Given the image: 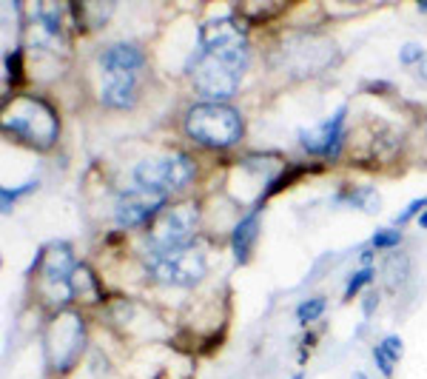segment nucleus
<instances>
[{"instance_id":"1","label":"nucleus","mask_w":427,"mask_h":379,"mask_svg":"<svg viewBox=\"0 0 427 379\" xmlns=\"http://www.w3.org/2000/svg\"><path fill=\"white\" fill-rule=\"evenodd\" d=\"M248 66V43H228L214 52H202L194 63V88L211 103H223L237 94L242 71Z\"/></svg>"},{"instance_id":"2","label":"nucleus","mask_w":427,"mask_h":379,"mask_svg":"<svg viewBox=\"0 0 427 379\" xmlns=\"http://www.w3.org/2000/svg\"><path fill=\"white\" fill-rule=\"evenodd\" d=\"M185 132L199 146L228 148L242 137V117L226 103H199L185 115Z\"/></svg>"},{"instance_id":"3","label":"nucleus","mask_w":427,"mask_h":379,"mask_svg":"<svg viewBox=\"0 0 427 379\" xmlns=\"http://www.w3.org/2000/svg\"><path fill=\"white\" fill-rule=\"evenodd\" d=\"M6 132L21 134L26 143L37 146V148H49L57 140V115L49 103H43L40 98H21L12 117L4 120Z\"/></svg>"},{"instance_id":"4","label":"nucleus","mask_w":427,"mask_h":379,"mask_svg":"<svg viewBox=\"0 0 427 379\" xmlns=\"http://www.w3.org/2000/svg\"><path fill=\"white\" fill-rule=\"evenodd\" d=\"M146 265L154 279L168 286H194L205 276V254L194 245H180L168 251H148Z\"/></svg>"},{"instance_id":"5","label":"nucleus","mask_w":427,"mask_h":379,"mask_svg":"<svg viewBox=\"0 0 427 379\" xmlns=\"http://www.w3.org/2000/svg\"><path fill=\"white\" fill-rule=\"evenodd\" d=\"M197 174V165L188 154H168V157H157V160H143L134 168V180L143 188L160 194H171L185 188Z\"/></svg>"},{"instance_id":"6","label":"nucleus","mask_w":427,"mask_h":379,"mask_svg":"<svg viewBox=\"0 0 427 379\" xmlns=\"http://www.w3.org/2000/svg\"><path fill=\"white\" fill-rule=\"evenodd\" d=\"M197 220H199V211L191 203H182V206H174V209H163L160 217L154 220L151 231H148L151 251H168V248L188 245Z\"/></svg>"},{"instance_id":"7","label":"nucleus","mask_w":427,"mask_h":379,"mask_svg":"<svg viewBox=\"0 0 427 379\" xmlns=\"http://www.w3.org/2000/svg\"><path fill=\"white\" fill-rule=\"evenodd\" d=\"M83 348V320L77 314H63L49 328V356L54 371H69Z\"/></svg>"},{"instance_id":"8","label":"nucleus","mask_w":427,"mask_h":379,"mask_svg":"<svg viewBox=\"0 0 427 379\" xmlns=\"http://www.w3.org/2000/svg\"><path fill=\"white\" fill-rule=\"evenodd\" d=\"M165 200L168 194H160V192H151V188H131V192H126L117 206H115V220L120 228H134V226H143L148 217L160 214L165 209Z\"/></svg>"},{"instance_id":"9","label":"nucleus","mask_w":427,"mask_h":379,"mask_svg":"<svg viewBox=\"0 0 427 379\" xmlns=\"http://www.w3.org/2000/svg\"><path fill=\"white\" fill-rule=\"evenodd\" d=\"M345 109H339L331 120H325L322 126L316 129H308V132H299V143L310 151V154H322V157H337L339 154V146L345 140V132H342V123H345Z\"/></svg>"},{"instance_id":"10","label":"nucleus","mask_w":427,"mask_h":379,"mask_svg":"<svg viewBox=\"0 0 427 379\" xmlns=\"http://www.w3.org/2000/svg\"><path fill=\"white\" fill-rule=\"evenodd\" d=\"M100 66L105 77H137L143 69V52L134 43H115L100 54Z\"/></svg>"},{"instance_id":"11","label":"nucleus","mask_w":427,"mask_h":379,"mask_svg":"<svg viewBox=\"0 0 427 379\" xmlns=\"http://www.w3.org/2000/svg\"><path fill=\"white\" fill-rule=\"evenodd\" d=\"M40 262H43V276L49 286H60L63 291L71 294V274H74V257H71V248L66 243H54L49 251L40 254Z\"/></svg>"},{"instance_id":"12","label":"nucleus","mask_w":427,"mask_h":379,"mask_svg":"<svg viewBox=\"0 0 427 379\" xmlns=\"http://www.w3.org/2000/svg\"><path fill=\"white\" fill-rule=\"evenodd\" d=\"M245 40V26L234 18H214V21H205L199 26V43H202V52H214L220 46H228V43H240Z\"/></svg>"},{"instance_id":"13","label":"nucleus","mask_w":427,"mask_h":379,"mask_svg":"<svg viewBox=\"0 0 427 379\" xmlns=\"http://www.w3.org/2000/svg\"><path fill=\"white\" fill-rule=\"evenodd\" d=\"M100 100L109 109H131L137 100V83L134 77H109L100 91Z\"/></svg>"},{"instance_id":"14","label":"nucleus","mask_w":427,"mask_h":379,"mask_svg":"<svg viewBox=\"0 0 427 379\" xmlns=\"http://www.w3.org/2000/svg\"><path fill=\"white\" fill-rule=\"evenodd\" d=\"M257 211L254 214H248L237 228H234V234H231V248H234V257H237V262H245L248 260V254H251V245H254V240H257Z\"/></svg>"},{"instance_id":"15","label":"nucleus","mask_w":427,"mask_h":379,"mask_svg":"<svg viewBox=\"0 0 427 379\" xmlns=\"http://www.w3.org/2000/svg\"><path fill=\"white\" fill-rule=\"evenodd\" d=\"M71 291L86 297V300H100V286H97V276L86 268V265H77L74 274H71Z\"/></svg>"},{"instance_id":"16","label":"nucleus","mask_w":427,"mask_h":379,"mask_svg":"<svg viewBox=\"0 0 427 379\" xmlns=\"http://www.w3.org/2000/svg\"><path fill=\"white\" fill-rule=\"evenodd\" d=\"M325 297H310V300H305L299 308H296V320L302 322V325H308V322H313V320H319L325 314Z\"/></svg>"},{"instance_id":"17","label":"nucleus","mask_w":427,"mask_h":379,"mask_svg":"<svg viewBox=\"0 0 427 379\" xmlns=\"http://www.w3.org/2000/svg\"><path fill=\"white\" fill-rule=\"evenodd\" d=\"M373 248L376 251H387V248H396L399 243H402V231H396V228H382V231H376L373 234Z\"/></svg>"},{"instance_id":"18","label":"nucleus","mask_w":427,"mask_h":379,"mask_svg":"<svg viewBox=\"0 0 427 379\" xmlns=\"http://www.w3.org/2000/svg\"><path fill=\"white\" fill-rule=\"evenodd\" d=\"M351 203H359V209H365L368 214H373V211L382 209L379 206V194L373 192V188H359L356 194H351Z\"/></svg>"},{"instance_id":"19","label":"nucleus","mask_w":427,"mask_h":379,"mask_svg":"<svg viewBox=\"0 0 427 379\" xmlns=\"http://www.w3.org/2000/svg\"><path fill=\"white\" fill-rule=\"evenodd\" d=\"M373 268H362V271H356L353 276H351V282H348V288H345V297H353L362 286H368V282H373Z\"/></svg>"},{"instance_id":"20","label":"nucleus","mask_w":427,"mask_h":379,"mask_svg":"<svg viewBox=\"0 0 427 379\" xmlns=\"http://www.w3.org/2000/svg\"><path fill=\"white\" fill-rule=\"evenodd\" d=\"M37 182H26V185H21V188H4V192H0V197H4V211H9L12 206L9 203H15L21 194H26V192H32Z\"/></svg>"},{"instance_id":"21","label":"nucleus","mask_w":427,"mask_h":379,"mask_svg":"<svg viewBox=\"0 0 427 379\" xmlns=\"http://www.w3.org/2000/svg\"><path fill=\"white\" fill-rule=\"evenodd\" d=\"M373 359H376V365H379V371H382L385 376H393V362H396V359H393L382 345L373 348Z\"/></svg>"},{"instance_id":"22","label":"nucleus","mask_w":427,"mask_h":379,"mask_svg":"<svg viewBox=\"0 0 427 379\" xmlns=\"http://www.w3.org/2000/svg\"><path fill=\"white\" fill-rule=\"evenodd\" d=\"M424 209H427V197H421V200H413V203H410V206H407V209H404L402 214H396V226H404V223H407L410 217H416V214H419V211H424Z\"/></svg>"},{"instance_id":"23","label":"nucleus","mask_w":427,"mask_h":379,"mask_svg":"<svg viewBox=\"0 0 427 379\" xmlns=\"http://www.w3.org/2000/svg\"><path fill=\"white\" fill-rule=\"evenodd\" d=\"M6 80L12 83V86H18L21 83V52H15V54H9L6 57Z\"/></svg>"},{"instance_id":"24","label":"nucleus","mask_w":427,"mask_h":379,"mask_svg":"<svg viewBox=\"0 0 427 379\" xmlns=\"http://www.w3.org/2000/svg\"><path fill=\"white\" fill-rule=\"evenodd\" d=\"M382 348H385L396 362H399V356H402V351H404V348H402V339H399V337H393V334L382 339Z\"/></svg>"},{"instance_id":"25","label":"nucleus","mask_w":427,"mask_h":379,"mask_svg":"<svg viewBox=\"0 0 427 379\" xmlns=\"http://www.w3.org/2000/svg\"><path fill=\"white\" fill-rule=\"evenodd\" d=\"M421 57H424V52H421V46H413V43H407L404 49H402V63H421Z\"/></svg>"},{"instance_id":"26","label":"nucleus","mask_w":427,"mask_h":379,"mask_svg":"<svg viewBox=\"0 0 427 379\" xmlns=\"http://www.w3.org/2000/svg\"><path fill=\"white\" fill-rule=\"evenodd\" d=\"M419 71H421V77H424V80H427V54H424V57H421V63H419Z\"/></svg>"},{"instance_id":"27","label":"nucleus","mask_w":427,"mask_h":379,"mask_svg":"<svg viewBox=\"0 0 427 379\" xmlns=\"http://www.w3.org/2000/svg\"><path fill=\"white\" fill-rule=\"evenodd\" d=\"M419 228H427V211L419 214Z\"/></svg>"},{"instance_id":"28","label":"nucleus","mask_w":427,"mask_h":379,"mask_svg":"<svg viewBox=\"0 0 427 379\" xmlns=\"http://www.w3.org/2000/svg\"><path fill=\"white\" fill-rule=\"evenodd\" d=\"M353 379H368V376H365L362 371H356V373H353Z\"/></svg>"},{"instance_id":"29","label":"nucleus","mask_w":427,"mask_h":379,"mask_svg":"<svg viewBox=\"0 0 427 379\" xmlns=\"http://www.w3.org/2000/svg\"><path fill=\"white\" fill-rule=\"evenodd\" d=\"M419 9H421V12H427V4H421V6H419Z\"/></svg>"},{"instance_id":"30","label":"nucleus","mask_w":427,"mask_h":379,"mask_svg":"<svg viewBox=\"0 0 427 379\" xmlns=\"http://www.w3.org/2000/svg\"><path fill=\"white\" fill-rule=\"evenodd\" d=\"M291 379H302V373H296V376H291Z\"/></svg>"}]
</instances>
